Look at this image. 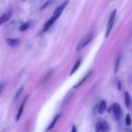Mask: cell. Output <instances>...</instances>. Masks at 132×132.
I'll list each match as a JSON object with an SVG mask.
<instances>
[{"label": "cell", "mask_w": 132, "mask_h": 132, "mask_svg": "<svg viewBox=\"0 0 132 132\" xmlns=\"http://www.w3.org/2000/svg\"><path fill=\"white\" fill-rule=\"evenodd\" d=\"M52 72V70H50V72H49L48 73V74L46 75V77H45V78H44V79H43V82H46V81H47V80H48V79L49 77H50V76H51Z\"/></svg>", "instance_id": "24"}, {"label": "cell", "mask_w": 132, "mask_h": 132, "mask_svg": "<svg viewBox=\"0 0 132 132\" xmlns=\"http://www.w3.org/2000/svg\"><path fill=\"white\" fill-rule=\"evenodd\" d=\"M97 112H99V106L96 105L92 109V113L94 114V116H96V114L97 113Z\"/></svg>", "instance_id": "22"}, {"label": "cell", "mask_w": 132, "mask_h": 132, "mask_svg": "<svg viewBox=\"0 0 132 132\" xmlns=\"http://www.w3.org/2000/svg\"><path fill=\"white\" fill-rule=\"evenodd\" d=\"M71 132H77V127H76V126L73 125V127H72V131H71Z\"/></svg>", "instance_id": "25"}, {"label": "cell", "mask_w": 132, "mask_h": 132, "mask_svg": "<svg viewBox=\"0 0 132 132\" xmlns=\"http://www.w3.org/2000/svg\"><path fill=\"white\" fill-rule=\"evenodd\" d=\"M95 131L96 132H101V122H98L95 126Z\"/></svg>", "instance_id": "21"}, {"label": "cell", "mask_w": 132, "mask_h": 132, "mask_svg": "<svg viewBox=\"0 0 132 132\" xmlns=\"http://www.w3.org/2000/svg\"><path fill=\"white\" fill-rule=\"evenodd\" d=\"M100 122L101 126V132H110V128L109 124L104 120Z\"/></svg>", "instance_id": "10"}, {"label": "cell", "mask_w": 132, "mask_h": 132, "mask_svg": "<svg viewBox=\"0 0 132 132\" xmlns=\"http://www.w3.org/2000/svg\"><path fill=\"white\" fill-rule=\"evenodd\" d=\"M52 3H53V0H48V1H46V2H45V3L41 6V8H40V10H43L46 9V8L48 7L50 5H52Z\"/></svg>", "instance_id": "17"}, {"label": "cell", "mask_w": 132, "mask_h": 132, "mask_svg": "<svg viewBox=\"0 0 132 132\" xmlns=\"http://www.w3.org/2000/svg\"><path fill=\"white\" fill-rule=\"evenodd\" d=\"M23 1H26V0H23Z\"/></svg>", "instance_id": "26"}, {"label": "cell", "mask_w": 132, "mask_h": 132, "mask_svg": "<svg viewBox=\"0 0 132 132\" xmlns=\"http://www.w3.org/2000/svg\"><path fill=\"white\" fill-rule=\"evenodd\" d=\"M30 26V21H27L25 23H23L19 27V30H20L21 32H24L25 30H27L28 28Z\"/></svg>", "instance_id": "16"}, {"label": "cell", "mask_w": 132, "mask_h": 132, "mask_svg": "<svg viewBox=\"0 0 132 132\" xmlns=\"http://www.w3.org/2000/svg\"><path fill=\"white\" fill-rule=\"evenodd\" d=\"M61 115H62L61 113H59V114H57L56 116H55V117H54V119L52 120V122H50V125H49V126H48V128H46V131H50V130H52V129L54 128V126H55V124L57 123V122L58 119H59V117H60L61 116Z\"/></svg>", "instance_id": "9"}, {"label": "cell", "mask_w": 132, "mask_h": 132, "mask_svg": "<svg viewBox=\"0 0 132 132\" xmlns=\"http://www.w3.org/2000/svg\"><path fill=\"white\" fill-rule=\"evenodd\" d=\"M125 123L127 126H130L131 124V116L129 113H127L126 116V118H125Z\"/></svg>", "instance_id": "18"}, {"label": "cell", "mask_w": 132, "mask_h": 132, "mask_svg": "<svg viewBox=\"0 0 132 132\" xmlns=\"http://www.w3.org/2000/svg\"><path fill=\"white\" fill-rule=\"evenodd\" d=\"M27 99H28V95H27V96L24 98V100H23V103H21V104L20 106H19V110H18V113H17L16 116H15V121H16V122H18V121L20 119L21 117V115H22V113H23V110H24V106H25L26 102H27Z\"/></svg>", "instance_id": "7"}, {"label": "cell", "mask_w": 132, "mask_h": 132, "mask_svg": "<svg viewBox=\"0 0 132 132\" xmlns=\"http://www.w3.org/2000/svg\"><path fill=\"white\" fill-rule=\"evenodd\" d=\"M0 92H1V88H0Z\"/></svg>", "instance_id": "27"}, {"label": "cell", "mask_w": 132, "mask_h": 132, "mask_svg": "<svg viewBox=\"0 0 132 132\" xmlns=\"http://www.w3.org/2000/svg\"><path fill=\"white\" fill-rule=\"evenodd\" d=\"M131 132H132V131H131Z\"/></svg>", "instance_id": "28"}, {"label": "cell", "mask_w": 132, "mask_h": 132, "mask_svg": "<svg viewBox=\"0 0 132 132\" xmlns=\"http://www.w3.org/2000/svg\"><path fill=\"white\" fill-rule=\"evenodd\" d=\"M112 112H113V118L116 121H119L121 119V108L120 105L117 103H114L112 107Z\"/></svg>", "instance_id": "3"}, {"label": "cell", "mask_w": 132, "mask_h": 132, "mask_svg": "<svg viewBox=\"0 0 132 132\" xmlns=\"http://www.w3.org/2000/svg\"><path fill=\"white\" fill-rule=\"evenodd\" d=\"M81 59H79V60L76 62V64H74L73 68H72V70H71V72H70V76H72V75H73V73H74L75 72H76V71L79 69V68L80 66H81Z\"/></svg>", "instance_id": "14"}, {"label": "cell", "mask_w": 132, "mask_h": 132, "mask_svg": "<svg viewBox=\"0 0 132 132\" xmlns=\"http://www.w3.org/2000/svg\"><path fill=\"white\" fill-rule=\"evenodd\" d=\"M106 110V102L104 100L101 101L99 105V113L100 114H103Z\"/></svg>", "instance_id": "11"}, {"label": "cell", "mask_w": 132, "mask_h": 132, "mask_svg": "<svg viewBox=\"0 0 132 132\" xmlns=\"http://www.w3.org/2000/svg\"><path fill=\"white\" fill-rule=\"evenodd\" d=\"M23 86H21V87L20 88H19V90H18V91L17 92L16 94H15V97H14V100L16 101L17 99H18V98H19V97L20 96V95H21V93H22V92H23Z\"/></svg>", "instance_id": "19"}, {"label": "cell", "mask_w": 132, "mask_h": 132, "mask_svg": "<svg viewBox=\"0 0 132 132\" xmlns=\"http://www.w3.org/2000/svg\"><path fill=\"white\" fill-rule=\"evenodd\" d=\"M72 95H73V92H69L68 94H67V95L66 96V97L64 98V102H63V103H64V104H66V103H68V101L70 100V98L72 97Z\"/></svg>", "instance_id": "20"}, {"label": "cell", "mask_w": 132, "mask_h": 132, "mask_svg": "<svg viewBox=\"0 0 132 132\" xmlns=\"http://www.w3.org/2000/svg\"><path fill=\"white\" fill-rule=\"evenodd\" d=\"M116 86H117V88L118 89V90L121 91V88H122V85H121V82L120 81V80H117L116 81Z\"/></svg>", "instance_id": "23"}, {"label": "cell", "mask_w": 132, "mask_h": 132, "mask_svg": "<svg viewBox=\"0 0 132 132\" xmlns=\"http://www.w3.org/2000/svg\"><path fill=\"white\" fill-rule=\"evenodd\" d=\"M125 105L128 108L130 106L131 103V99L130 95L128 94V92L125 93Z\"/></svg>", "instance_id": "13"}, {"label": "cell", "mask_w": 132, "mask_h": 132, "mask_svg": "<svg viewBox=\"0 0 132 132\" xmlns=\"http://www.w3.org/2000/svg\"><path fill=\"white\" fill-rule=\"evenodd\" d=\"M93 36H94V34H93L92 33H91L88 34L86 35V36H85V37L79 41L78 45H77L76 50H77V51H80L81 49H82L84 47H85L86 45H88V44L91 42L92 40Z\"/></svg>", "instance_id": "1"}, {"label": "cell", "mask_w": 132, "mask_h": 132, "mask_svg": "<svg viewBox=\"0 0 132 132\" xmlns=\"http://www.w3.org/2000/svg\"><path fill=\"white\" fill-rule=\"evenodd\" d=\"M12 15V10H8V11L3 13L0 16V26L3 24L4 23H6L10 19Z\"/></svg>", "instance_id": "5"}, {"label": "cell", "mask_w": 132, "mask_h": 132, "mask_svg": "<svg viewBox=\"0 0 132 132\" xmlns=\"http://www.w3.org/2000/svg\"><path fill=\"white\" fill-rule=\"evenodd\" d=\"M92 71H90V72H88V73H87V74L86 75V76H85V77H83V78L81 80V81H79V82L77 84H76V85H75L74 86V88H78V87H79L80 86H81V85H82V84H83L84 82H85V81H86V80L88 79V78L89 77H90V76H91V74H92Z\"/></svg>", "instance_id": "12"}, {"label": "cell", "mask_w": 132, "mask_h": 132, "mask_svg": "<svg viewBox=\"0 0 132 132\" xmlns=\"http://www.w3.org/2000/svg\"><path fill=\"white\" fill-rule=\"evenodd\" d=\"M69 2V0H67V1H64L60 6H58L54 12V15L56 16L57 18H59L60 17V15H61V14L63 13V10H64V9L66 8V6H67V5L68 4Z\"/></svg>", "instance_id": "4"}, {"label": "cell", "mask_w": 132, "mask_h": 132, "mask_svg": "<svg viewBox=\"0 0 132 132\" xmlns=\"http://www.w3.org/2000/svg\"><path fill=\"white\" fill-rule=\"evenodd\" d=\"M6 42L10 47L15 48L20 44V40L18 38H7L6 39Z\"/></svg>", "instance_id": "6"}, {"label": "cell", "mask_w": 132, "mask_h": 132, "mask_svg": "<svg viewBox=\"0 0 132 132\" xmlns=\"http://www.w3.org/2000/svg\"><path fill=\"white\" fill-rule=\"evenodd\" d=\"M116 14H117V9H115L110 14V16L109 21H108V25H107L106 28V36L105 37L106 38L108 36H109L111 30H112V28L113 27V24H114L115 19H116Z\"/></svg>", "instance_id": "2"}, {"label": "cell", "mask_w": 132, "mask_h": 132, "mask_svg": "<svg viewBox=\"0 0 132 132\" xmlns=\"http://www.w3.org/2000/svg\"><path fill=\"white\" fill-rule=\"evenodd\" d=\"M121 56L119 55L118 57H117V59H116V64H115V68H114L115 73H117V72L119 71V69L120 63H121Z\"/></svg>", "instance_id": "15"}, {"label": "cell", "mask_w": 132, "mask_h": 132, "mask_svg": "<svg viewBox=\"0 0 132 132\" xmlns=\"http://www.w3.org/2000/svg\"><path fill=\"white\" fill-rule=\"evenodd\" d=\"M58 18H57L55 15H53V16L46 22V23L45 24V26H44L43 32H46V31L50 29V27L53 25V24L56 21V20Z\"/></svg>", "instance_id": "8"}]
</instances>
